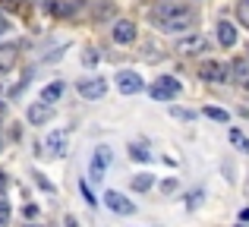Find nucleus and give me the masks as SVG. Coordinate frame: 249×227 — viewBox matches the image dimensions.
Segmentation results:
<instances>
[{
	"mask_svg": "<svg viewBox=\"0 0 249 227\" xmlns=\"http://www.w3.org/2000/svg\"><path fill=\"white\" fill-rule=\"evenodd\" d=\"M152 22L158 25L161 32H170V35H183V32H189L196 22H199V16H196L193 6H174V3H161L152 10Z\"/></svg>",
	"mask_w": 249,
	"mask_h": 227,
	"instance_id": "f257e3e1",
	"label": "nucleus"
},
{
	"mask_svg": "<svg viewBox=\"0 0 249 227\" xmlns=\"http://www.w3.org/2000/svg\"><path fill=\"white\" fill-rule=\"evenodd\" d=\"M180 92H183V86L174 79V76H161L155 86H148V95H152L155 101H174Z\"/></svg>",
	"mask_w": 249,
	"mask_h": 227,
	"instance_id": "f03ea898",
	"label": "nucleus"
},
{
	"mask_svg": "<svg viewBox=\"0 0 249 227\" xmlns=\"http://www.w3.org/2000/svg\"><path fill=\"white\" fill-rule=\"evenodd\" d=\"M110 158H114L110 145H98L95 155H91V164H89V177L91 180H104V174H107V167H110Z\"/></svg>",
	"mask_w": 249,
	"mask_h": 227,
	"instance_id": "7ed1b4c3",
	"label": "nucleus"
},
{
	"mask_svg": "<svg viewBox=\"0 0 249 227\" xmlns=\"http://www.w3.org/2000/svg\"><path fill=\"white\" fill-rule=\"evenodd\" d=\"M199 79H205V82H227L231 79V67H224V63H218V60H202L199 63Z\"/></svg>",
	"mask_w": 249,
	"mask_h": 227,
	"instance_id": "20e7f679",
	"label": "nucleus"
},
{
	"mask_svg": "<svg viewBox=\"0 0 249 227\" xmlns=\"http://www.w3.org/2000/svg\"><path fill=\"white\" fill-rule=\"evenodd\" d=\"M117 88H120L123 95H139L142 88H145V82H142V76L136 73V70H120V73H117Z\"/></svg>",
	"mask_w": 249,
	"mask_h": 227,
	"instance_id": "39448f33",
	"label": "nucleus"
},
{
	"mask_svg": "<svg viewBox=\"0 0 249 227\" xmlns=\"http://www.w3.org/2000/svg\"><path fill=\"white\" fill-rule=\"evenodd\" d=\"M76 88H79V95H82V98H89V101H98V98L107 95V82H104L101 76H95V79H82Z\"/></svg>",
	"mask_w": 249,
	"mask_h": 227,
	"instance_id": "423d86ee",
	"label": "nucleus"
},
{
	"mask_svg": "<svg viewBox=\"0 0 249 227\" xmlns=\"http://www.w3.org/2000/svg\"><path fill=\"white\" fill-rule=\"evenodd\" d=\"M104 205H107L110 211H117V215H133V211H136V205L129 202L126 196H120V192H117V190L104 192Z\"/></svg>",
	"mask_w": 249,
	"mask_h": 227,
	"instance_id": "0eeeda50",
	"label": "nucleus"
},
{
	"mask_svg": "<svg viewBox=\"0 0 249 227\" xmlns=\"http://www.w3.org/2000/svg\"><path fill=\"white\" fill-rule=\"evenodd\" d=\"M205 48H208V41L202 35H186V38H180V41H177V51H180V54H186V57L202 54Z\"/></svg>",
	"mask_w": 249,
	"mask_h": 227,
	"instance_id": "6e6552de",
	"label": "nucleus"
},
{
	"mask_svg": "<svg viewBox=\"0 0 249 227\" xmlns=\"http://www.w3.org/2000/svg\"><path fill=\"white\" fill-rule=\"evenodd\" d=\"M114 41L117 44H133L136 41V22H129V19H117V22H114Z\"/></svg>",
	"mask_w": 249,
	"mask_h": 227,
	"instance_id": "1a4fd4ad",
	"label": "nucleus"
},
{
	"mask_svg": "<svg viewBox=\"0 0 249 227\" xmlns=\"http://www.w3.org/2000/svg\"><path fill=\"white\" fill-rule=\"evenodd\" d=\"M51 105H44V101H35V105H29V111H25V117H29L32 126H44V123L51 120Z\"/></svg>",
	"mask_w": 249,
	"mask_h": 227,
	"instance_id": "9d476101",
	"label": "nucleus"
},
{
	"mask_svg": "<svg viewBox=\"0 0 249 227\" xmlns=\"http://www.w3.org/2000/svg\"><path fill=\"white\" fill-rule=\"evenodd\" d=\"M44 148H48L54 158H60V155L67 152V129H54V133H48V139H44Z\"/></svg>",
	"mask_w": 249,
	"mask_h": 227,
	"instance_id": "9b49d317",
	"label": "nucleus"
},
{
	"mask_svg": "<svg viewBox=\"0 0 249 227\" xmlns=\"http://www.w3.org/2000/svg\"><path fill=\"white\" fill-rule=\"evenodd\" d=\"M218 41H221V48H233V44H237V29H233V22H227V19L218 22Z\"/></svg>",
	"mask_w": 249,
	"mask_h": 227,
	"instance_id": "f8f14e48",
	"label": "nucleus"
},
{
	"mask_svg": "<svg viewBox=\"0 0 249 227\" xmlns=\"http://www.w3.org/2000/svg\"><path fill=\"white\" fill-rule=\"evenodd\" d=\"M16 57H19V48H16V44H0V73L16 67Z\"/></svg>",
	"mask_w": 249,
	"mask_h": 227,
	"instance_id": "ddd939ff",
	"label": "nucleus"
},
{
	"mask_svg": "<svg viewBox=\"0 0 249 227\" xmlns=\"http://www.w3.org/2000/svg\"><path fill=\"white\" fill-rule=\"evenodd\" d=\"M44 10L54 16H70L76 10V0H44Z\"/></svg>",
	"mask_w": 249,
	"mask_h": 227,
	"instance_id": "4468645a",
	"label": "nucleus"
},
{
	"mask_svg": "<svg viewBox=\"0 0 249 227\" xmlns=\"http://www.w3.org/2000/svg\"><path fill=\"white\" fill-rule=\"evenodd\" d=\"M231 73H233V79H237V86L249 88V60H233Z\"/></svg>",
	"mask_w": 249,
	"mask_h": 227,
	"instance_id": "2eb2a0df",
	"label": "nucleus"
},
{
	"mask_svg": "<svg viewBox=\"0 0 249 227\" xmlns=\"http://www.w3.org/2000/svg\"><path fill=\"white\" fill-rule=\"evenodd\" d=\"M60 95H63V82H51V86H44L41 101H44V105H51V101H57Z\"/></svg>",
	"mask_w": 249,
	"mask_h": 227,
	"instance_id": "dca6fc26",
	"label": "nucleus"
},
{
	"mask_svg": "<svg viewBox=\"0 0 249 227\" xmlns=\"http://www.w3.org/2000/svg\"><path fill=\"white\" fill-rule=\"evenodd\" d=\"M152 186H155V177H152V174H136V177H133V190L136 192H148Z\"/></svg>",
	"mask_w": 249,
	"mask_h": 227,
	"instance_id": "f3484780",
	"label": "nucleus"
},
{
	"mask_svg": "<svg viewBox=\"0 0 249 227\" xmlns=\"http://www.w3.org/2000/svg\"><path fill=\"white\" fill-rule=\"evenodd\" d=\"M129 155H133V161H148L152 158V152H148L145 142H133V145H129Z\"/></svg>",
	"mask_w": 249,
	"mask_h": 227,
	"instance_id": "a211bd4d",
	"label": "nucleus"
},
{
	"mask_svg": "<svg viewBox=\"0 0 249 227\" xmlns=\"http://www.w3.org/2000/svg\"><path fill=\"white\" fill-rule=\"evenodd\" d=\"M202 114H205V117H212L214 123H227V120H231V114H227V111H221V107H205Z\"/></svg>",
	"mask_w": 249,
	"mask_h": 227,
	"instance_id": "6ab92c4d",
	"label": "nucleus"
},
{
	"mask_svg": "<svg viewBox=\"0 0 249 227\" xmlns=\"http://www.w3.org/2000/svg\"><path fill=\"white\" fill-rule=\"evenodd\" d=\"M98 60H101V51H98V48H85L82 51V63H85V67H95Z\"/></svg>",
	"mask_w": 249,
	"mask_h": 227,
	"instance_id": "aec40b11",
	"label": "nucleus"
},
{
	"mask_svg": "<svg viewBox=\"0 0 249 227\" xmlns=\"http://www.w3.org/2000/svg\"><path fill=\"white\" fill-rule=\"evenodd\" d=\"M237 19L249 29V0H240V3H237Z\"/></svg>",
	"mask_w": 249,
	"mask_h": 227,
	"instance_id": "412c9836",
	"label": "nucleus"
},
{
	"mask_svg": "<svg viewBox=\"0 0 249 227\" xmlns=\"http://www.w3.org/2000/svg\"><path fill=\"white\" fill-rule=\"evenodd\" d=\"M231 142H233V145H240L243 152H249V139L240 133V129H231Z\"/></svg>",
	"mask_w": 249,
	"mask_h": 227,
	"instance_id": "4be33fe9",
	"label": "nucleus"
},
{
	"mask_svg": "<svg viewBox=\"0 0 249 227\" xmlns=\"http://www.w3.org/2000/svg\"><path fill=\"white\" fill-rule=\"evenodd\" d=\"M199 205H202V190L189 192V196H186V209H189V211H196V209H199Z\"/></svg>",
	"mask_w": 249,
	"mask_h": 227,
	"instance_id": "5701e85b",
	"label": "nucleus"
},
{
	"mask_svg": "<svg viewBox=\"0 0 249 227\" xmlns=\"http://www.w3.org/2000/svg\"><path fill=\"white\" fill-rule=\"evenodd\" d=\"M6 224H10V205L0 199V227H6Z\"/></svg>",
	"mask_w": 249,
	"mask_h": 227,
	"instance_id": "b1692460",
	"label": "nucleus"
},
{
	"mask_svg": "<svg viewBox=\"0 0 249 227\" xmlns=\"http://www.w3.org/2000/svg\"><path fill=\"white\" fill-rule=\"evenodd\" d=\"M0 10H22V0H0Z\"/></svg>",
	"mask_w": 249,
	"mask_h": 227,
	"instance_id": "393cba45",
	"label": "nucleus"
},
{
	"mask_svg": "<svg viewBox=\"0 0 249 227\" xmlns=\"http://www.w3.org/2000/svg\"><path fill=\"white\" fill-rule=\"evenodd\" d=\"M0 32H10V19H6L3 10H0Z\"/></svg>",
	"mask_w": 249,
	"mask_h": 227,
	"instance_id": "a878e982",
	"label": "nucleus"
},
{
	"mask_svg": "<svg viewBox=\"0 0 249 227\" xmlns=\"http://www.w3.org/2000/svg\"><path fill=\"white\" fill-rule=\"evenodd\" d=\"M240 221H243V224H249V209H243V211H240Z\"/></svg>",
	"mask_w": 249,
	"mask_h": 227,
	"instance_id": "bb28decb",
	"label": "nucleus"
},
{
	"mask_svg": "<svg viewBox=\"0 0 249 227\" xmlns=\"http://www.w3.org/2000/svg\"><path fill=\"white\" fill-rule=\"evenodd\" d=\"M3 190H6V174L0 171V192H3Z\"/></svg>",
	"mask_w": 249,
	"mask_h": 227,
	"instance_id": "cd10ccee",
	"label": "nucleus"
},
{
	"mask_svg": "<svg viewBox=\"0 0 249 227\" xmlns=\"http://www.w3.org/2000/svg\"><path fill=\"white\" fill-rule=\"evenodd\" d=\"M3 114H6V105H3V101H0V120H3Z\"/></svg>",
	"mask_w": 249,
	"mask_h": 227,
	"instance_id": "c85d7f7f",
	"label": "nucleus"
},
{
	"mask_svg": "<svg viewBox=\"0 0 249 227\" xmlns=\"http://www.w3.org/2000/svg\"><path fill=\"white\" fill-rule=\"evenodd\" d=\"M29 227H35V224H29Z\"/></svg>",
	"mask_w": 249,
	"mask_h": 227,
	"instance_id": "c756f323",
	"label": "nucleus"
},
{
	"mask_svg": "<svg viewBox=\"0 0 249 227\" xmlns=\"http://www.w3.org/2000/svg\"><path fill=\"white\" fill-rule=\"evenodd\" d=\"M246 51H249V48H246Z\"/></svg>",
	"mask_w": 249,
	"mask_h": 227,
	"instance_id": "7c9ffc66",
	"label": "nucleus"
}]
</instances>
